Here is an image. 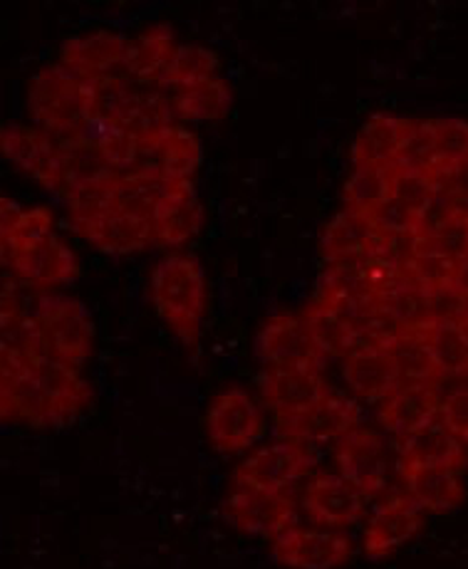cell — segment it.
<instances>
[{"instance_id":"6da1fadb","label":"cell","mask_w":468,"mask_h":569,"mask_svg":"<svg viewBox=\"0 0 468 569\" xmlns=\"http://www.w3.org/2000/svg\"><path fill=\"white\" fill-rule=\"evenodd\" d=\"M3 419L30 426H60L82 413L92 387L78 367L40 355L20 371H3Z\"/></svg>"},{"instance_id":"7a4b0ae2","label":"cell","mask_w":468,"mask_h":569,"mask_svg":"<svg viewBox=\"0 0 468 569\" xmlns=\"http://www.w3.org/2000/svg\"><path fill=\"white\" fill-rule=\"evenodd\" d=\"M206 300H209L206 276L193 256L171 253L151 270V302L161 320L187 347L199 345Z\"/></svg>"},{"instance_id":"3957f363","label":"cell","mask_w":468,"mask_h":569,"mask_svg":"<svg viewBox=\"0 0 468 569\" xmlns=\"http://www.w3.org/2000/svg\"><path fill=\"white\" fill-rule=\"evenodd\" d=\"M94 80L70 70L68 64H48L28 84V112L40 129L64 139L92 122Z\"/></svg>"},{"instance_id":"277c9868","label":"cell","mask_w":468,"mask_h":569,"mask_svg":"<svg viewBox=\"0 0 468 569\" xmlns=\"http://www.w3.org/2000/svg\"><path fill=\"white\" fill-rule=\"evenodd\" d=\"M32 315L50 357L78 369L92 357L94 325L80 300L62 292H42Z\"/></svg>"},{"instance_id":"5b68a950","label":"cell","mask_w":468,"mask_h":569,"mask_svg":"<svg viewBox=\"0 0 468 569\" xmlns=\"http://www.w3.org/2000/svg\"><path fill=\"white\" fill-rule=\"evenodd\" d=\"M263 411L241 387H228L216 393L206 411V436L216 451L223 456L248 451L263 436Z\"/></svg>"},{"instance_id":"8992f818","label":"cell","mask_w":468,"mask_h":569,"mask_svg":"<svg viewBox=\"0 0 468 569\" xmlns=\"http://www.w3.org/2000/svg\"><path fill=\"white\" fill-rule=\"evenodd\" d=\"M315 463L312 448L280 439L258 448L246 461L236 468L238 488H256L270 492H288V488L302 478Z\"/></svg>"},{"instance_id":"52a82bcc","label":"cell","mask_w":468,"mask_h":569,"mask_svg":"<svg viewBox=\"0 0 468 569\" xmlns=\"http://www.w3.org/2000/svg\"><path fill=\"white\" fill-rule=\"evenodd\" d=\"M258 359L266 369H290V367H320L325 357L315 347L312 335L305 325V317L292 312H278L268 317L256 339Z\"/></svg>"},{"instance_id":"ba28073f","label":"cell","mask_w":468,"mask_h":569,"mask_svg":"<svg viewBox=\"0 0 468 569\" xmlns=\"http://www.w3.org/2000/svg\"><path fill=\"white\" fill-rule=\"evenodd\" d=\"M223 516L236 530L276 540L278 535L292 528V520H296V502H292L288 492H270L236 486V490L226 500Z\"/></svg>"},{"instance_id":"9c48e42d","label":"cell","mask_w":468,"mask_h":569,"mask_svg":"<svg viewBox=\"0 0 468 569\" xmlns=\"http://www.w3.org/2000/svg\"><path fill=\"white\" fill-rule=\"evenodd\" d=\"M260 399L276 413V419H292L332 391L320 367H290L266 369L258 379Z\"/></svg>"},{"instance_id":"30bf717a","label":"cell","mask_w":468,"mask_h":569,"mask_svg":"<svg viewBox=\"0 0 468 569\" xmlns=\"http://www.w3.org/2000/svg\"><path fill=\"white\" fill-rule=\"evenodd\" d=\"M359 423H362V413H359L357 403L330 391L328 397L315 403V407L305 413L292 416V419H280L278 429L282 433V439L312 448L342 441Z\"/></svg>"},{"instance_id":"8fae6325","label":"cell","mask_w":468,"mask_h":569,"mask_svg":"<svg viewBox=\"0 0 468 569\" xmlns=\"http://www.w3.org/2000/svg\"><path fill=\"white\" fill-rule=\"evenodd\" d=\"M405 272L391 268L389 262L377 256L328 262V270L322 272L318 295L325 298H345V300H375L387 290L395 288Z\"/></svg>"},{"instance_id":"7c38bea8","label":"cell","mask_w":468,"mask_h":569,"mask_svg":"<svg viewBox=\"0 0 468 569\" xmlns=\"http://www.w3.org/2000/svg\"><path fill=\"white\" fill-rule=\"evenodd\" d=\"M0 144H3L6 159L46 186L48 191H58L62 171V144L58 137L40 127L6 124L0 131Z\"/></svg>"},{"instance_id":"4fadbf2b","label":"cell","mask_w":468,"mask_h":569,"mask_svg":"<svg viewBox=\"0 0 468 569\" xmlns=\"http://www.w3.org/2000/svg\"><path fill=\"white\" fill-rule=\"evenodd\" d=\"M337 466L367 496L385 492L389 486L391 456L387 441L365 426H357L342 441H337Z\"/></svg>"},{"instance_id":"5bb4252c","label":"cell","mask_w":468,"mask_h":569,"mask_svg":"<svg viewBox=\"0 0 468 569\" xmlns=\"http://www.w3.org/2000/svg\"><path fill=\"white\" fill-rule=\"evenodd\" d=\"M273 557L288 569H337L352 557V540L335 530L290 528L273 540Z\"/></svg>"},{"instance_id":"9a60e30c","label":"cell","mask_w":468,"mask_h":569,"mask_svg":"<svg viewBox=\"0 0 468 569\" xmlns=\"http://www.w3.org/2000/svg\"><path fill=\"white\" fill-rule=\"evenodd\" d=\"M369 496L342 473L315 476L305 488V510L325 528H350L367 512Z\"/></svg>"},{"instance_id":"2e32d148","label":"cell","mask_w":468,"mask_h":569,"mask_svg":"<svg viewBox=\"0 0 468 569\" xmlns=\"http://www.w3.org/2000/svg\"><path fill=\"white\" fill-rule=\"evenodd\" d=\"M424 510L417 500L409 496H391L379 506L365 530V555L372 560L397 552L401 545H407L414 535L421 530Z\"/></svg>"},{"instance_id":"e0dca14e","label":"cell","mask_w":468,"mask_h":569,"mask_svg":"<svg viewBox=\"0 0 468 569\" xmlns=\"http://www.w3.org/2000/svg\"><path fill=\"white\" fill-rule=\"evenodd\" d=\"M6 270H10L13 278L30 284V288L50 292L52 288H60V284L78 278L80 266L72 250L52 233L6 262Z\"/></svg>"},{"instance_id":"ac0fdd59","label":"cell","mask_w":468,"mask_h":569,"mask_svg":"<svg viewBox=\"0 0 468 569\" xmlns=\"http://www.w3.org/2000/svg\"><path fill=\"white\" fill-rule=\"evenodd\" d=\"M129 40L122 32L114 30H94L84 36H74L64 40L60 50V62L87 80H100L114 74L117 68H125Z\"/></svg>"},{"instance_id":"d6986e66","label":"cell","mask_w":468,"mask_h":569,"mask_svg":"<svg viewBox=\"0 0 468 569\" xmlns=\"http://www.w3.org/2000/svg\"><path fill=\"white\" fill-rule=\"evenodd\" d=\"M74 231L107 256H132L157 240L151 218L119 211V208L78 226Z\"/></svg>"},{"instance_id":"ffe728a7","label":"cell","mask_w":468,"mask_h":569,"mask_svg":"<svg viewBox=\"0 0 468 569\" xmlns=\"http://www.w3.org/2000/svg\"><path fill=\"white\" fill-rule=\"evenodd\" d=\"M468 461L466 443L437 419L399 441V470L451 468L459 470Z\"/></svg>"},{"instance_id":"44dd1931","label":"cell","mask_w":468,"mask_h":569,"mask_svg":"<svg viewBox=\"0 0 468 569\" xmlns=\"http://www.w3.org/2000/svg\"><path fill=\"white\" fill-rule=\"evenodd\" d=\"M342 377L357 399L385 403L399 389V375L385 347H359L345 357Z\"/></svg>"},{"instance_id":"7402d4cb","label":"cell","mask_w":468,"mask_h":569,"mask_svg":"<svg viewBox=\"0 0 468 569\" xmlns=\"http://www.w3.org/2000/svg\"><path fill=\"white\" fill-rule=\"evenodd\" d=\"M203 223V208L196 199L193 183H171L151 213V226H155L157 243L161 246H181L189 238L199 233Z\"/></svg>"},{"instance_id":"603a6c76","label":"cell","mask_w":468,"mask_h":569,"mask_svg":"<svg viewBox=\"0 0 468 569\" xmlns=\"http://www.w3.org/2000/svg\"><path fill=\"white\" fill-rule=\"evenodd\" d=\"M414 119L379 112L369 117L359 129L352 144L355 163H372V167H397L401 149L407 144Z\"/></svg>"},{"instance_id":"cb8c5ba5","label":"cell","mask_w":468,"mask_h":569,"mask_svg":"<svg viewBox=\"0 0 468 569\" xmlns=\"http://www.w3.org/2000/svg\"><path fill=\"white\" fill-rule=\"evenodd\" d=\"M177 50V32H173L171 26H151L129 40L125 54V72L139 82L161 84Z\"/></svg>"},{"instance_id":"d4e9b609","label":"cell","mask_w":468,"mask_h":569,"mask_svg":"<svg viewBox=\"0 0 468 569\" xmlns=\"http://www.w3.org/2000/svg\"><path fill=\"white\" fill-rule=\"evenodd\" d=\"M441 397L437 387H399L379 409V421L395 439H407L414 431L439 419Z\"/></svg>"},{"instance_id":"484cf974","label":"cell","mask_w":468,"mask_h":569,"mask_svg":"<svg viewBox=\"0 0 468 569\" xmlns=\"http://www.w3.org/2000/svg\"><path fill=\"white\" fill-rule=\"evenodd\" d=\"M379 240V231L372 223V218L347 211L342 208L332 221L322 228L320 250L328 262L367 258L375 253Z\"/></svg>"},{"instance_id":"4316f807","label":"cell","mask_w":468,"mask_h":569,"mask_svg":"<svg viewBox=\"0 0 468 569\" xmlns=\"http://www.w3.org/2000/svg\"><path fill=\"white\" fill-rule=\"evenodd\" d=\"M151 149H155L157 177L169 183L191 181L203 154L199 137L181 124H171L151 134Z\"/></svg>"},{"instance_id":"83f0119b","label":"cell","mask_w":468,"mask_h":569,"mask_svg":"<svg viewBox=\"0 0 468 569\" xmlns=\"http://www.w3.org/2000/svg\"><path fill=\"white\" fill-rule=\"evenodd\" d=\"M302 317L312 335L315 347L320 349V355L325 359H345L359 347L357 327L335 302L315 295V300L308 305V310H305Z\"/></svg>"},{"instance_id":"f1b7e54d","label":"cell","mask_w":468,"mask_h":569,"mask_svg":"<svg viewBox=\"0 0 468 569\" xmlns=\"http://www.w3.org/2000/svg\"><path fill=\"white\" fill-rule=\"evenodd\" d=\"M0 246H3V266L23 250L52 236V216L48 208H20L8 196L0 199Z\"/></svg>"},{"instance_id":"f546056e","label":"cell","mask_w":468,"mask_h":569,"mask_svg":"<svg viewBox=\"0 0 468 569\" xmlns=\"http://www.w3.org/2000/svg\"><path fill=\"white\" fill-rule=\"evenodd\" d=\"M62 144V171L58 183V196L64 201L70 199L74 191H80L82 186L100 181L104 177H112L114 169L110 161L104 159L102 149L90 139L82 137H64L60 139Z\"/></svg>"},{"instance_id":"4dcf8cb0","label":"cell","mask_w":468,"mask_h":569,"mask_svg":"<svg viewBox=\"0 0 468 569\" xmlns=\"http://www.w3.org/2000/svg\"><path fill=\"white\" fill-rule=\"evenodd\" d=\"M407 496L429 512H451L464 502V483L459 470L451 468H417L401 470Z\"/></svg>"},{"instance_id":"1f68e13d","label":"cell","mask_w":468,"mask_h":569,"mask_svg":"<svg viewBox=\"0 0 468 569\" xmlns=\"http://www.w3.org/2000/svg\"><path fill=\"white\" fill-rule=\"evenodd\" d=\"M385 349L395 362L399 387H437L441 381L424 332H399Z\"/></svg>"},{"instance_id":"d6a6232c","label":"cell","mask_w":468,"mask_h":569,"mask_svg":"<svg viewBox=\"0 0 468 569\" xmlns=\"http://www.w3.org/2000/svg\"><path fill=\"white\" fill-rule=\"evenodd\" d=\"M379 308L395 320L401 332H427L434 325L429 290L421 288L407 272L395 288L379 298Z\"/></svg>"},{"instance_id":"836d02e7","label":"cell","mask_w":468,"mask_h":569,"mask_svg":"<svg viewBox=\"0 0 468 569\" xmlns=\"http://www.w3.org/2000/svg\"><path fill=\"white\" fill-rule=\"evenodd\" d=\"M173 112L183 122H213V119H221L233 102L231 87L223 78H216L199 82L187 90H179L171 97Z\"/></svg>"},{"instance_id":"e575fe53","label":"cell","mask_w":468,"mask_h":569,"mask_svg":"<svg viewBox=\"0 0 468 569\" xmlns=\"http://www.w3.org/2000/svg\"><path fill=\"white\" fill-rule=\"evenodd\" d=\"M391 181H395V167L355 163V171L342 189L345 208L362 216H372L379 206L391 199Z\"/></svg>"},{"instance_id":"d590c367","label":"cell","mask_w":468,"mask_h":569,"mask_svg":"<svg viewBox=\"0 0 468 569\" xmlns=\"http://www.w3.org/2000/svg\"><path fill=\"white\" fill-rule=\"evenodd\" d=\"M424 337L441 379L468 377V352L459 322H434Z\"/></svg>"},{"instance_id":"8d00e7d4","label":"cell","mask_w":468,"mask_h":569,"mask_svg":"<svg viewBox=\"0 0 468 569\" xmlns=\"http://www.w3.org/2000/svg\"><path fill=\"white\" fill-rule=\"evenodd\" d=\"M216 72H219V58H216L213 50L196 46V42H181L165 74V80H161V87H165V90L171 87V90L179 92L187 90V87L216 78Z\"/></svg>"},{"instance_id":"74e56055","label":"cell","mask_w":468,"mask_h":569,"mask_svg":"<svg viewBox=\"0 0 468 569\" xmlns=\"http://www.w3.org/2000/svg\"><path fill=\"white\" fill-rule=\"evenodd\" d=\"M169 181L149 177V173H127V177L117 179V208L119 211L151 218L157 203L169 191Z\"/></svg>"},{"instance_id":"f35d334b","label":"cell","mask_w":468,"mask_h":569,"mask_svg":"<svg viewBox=\"0 0 468 569\" xmlns=\"http://www.w3.org/2000/svg\"><path fill=\"white\" fill-rule=\"evenodd\" d=\"M117 179H119V173H112V177H104L100 181L82 186L80 191H74L70 196L68 206H70L72 228H78L87 221H94V218L114 211L117 208Z\"/></svg>"},{"instance_id":"ab89813d","label":"cell","mask_w":468,"mask_h":569,"mask_svg":"<svg viewBox=\"0 0 468 569\" xmlns=\"http://www.w3.org/2000/svg\"><path fill=\"white\" fill-rule=\"evenodd\" d=\"M397 167L409 169V171H419V173H429V177H434V173L441 169L437 134H434V119L411 124L407 144H405V149H401Z\"/></svg>"},{"instance_id":"60d3db41","label":"cell","mask_w":468,"mask_h":569,"mask_svg":"<svg viewBox=\"0 0 468 569\" xmlns=\"http://www.w3.org/2000/svg\"><path fill=\"white\" fill-rule=\"evenodd\" d=\"M459 262L461 260L421 248V253L417 256V260H414V266L407 270V276H411L429 292L451 288L456 282V272H459Z\"/></svg>"},{"instance_id":"b9f144b4","label":"cell","mask_w":468,"mask_h":569,"mask_svg":"<svg viewBox=\"0 0 468 569\" xmlns=\"http://www.w3.org/2000/svg\"><path fill=\"white\" fill-rule=\"evenodd\" d=\"M437 193V183L429 177V173H419V171H409V169H399L395 167V181H391V196L407 206L409 211L419 218V213L427 208V203L434 199Z\"/></svg>"},{"instance_id":"7bdbcfd3","label":"cell","mask_w":468,"mask_h":569,"mask_svg":"<svg viewBox=\"0 0 468 569\" xmlns=\"http://www.w3.org/2000/svg\"><path fill=\"white\" fill-rule=\"evenodd\" d=\"M419 253H421V233L401 231V233H379L372 256L382 258L391 268L407 272Z\"/></svg>"},{"instance_id":"ee69618b","label":"cell","mask_w":468,"mask_h":569,"mask_svg":"<svg viewBox=\"0 0 468 569\" xmlns=\"http://www.w3.org/2000/svg\"><path fill=\"white\" fill-rule=\"evenodd\" d=\"M434 134H437L441 169L468 159V122L464 119H434Z\"/></svg>"},{"instance_id":"f6af8a7d","label":"cell","mask_w":468,"mask_h":569,"mask_svg":"<svg viewBox=\"0 0 468 569\" xmlns=\"http://www.w3.org/2000/svg\"><path fill=\"white\" fill-rule=\"evenodd\" d=\"M421 248L464 260L468 256V218L456 216L449 226L441 228V231L434 236H421Z\"/></svg>"},{"instance_id":"bcb514c9","label":"cell","mask_w":468,"mask_h":569,"mask_svg":"<svg viewBox=\"0 0 468 569\" xmlns=\"http://www.w3.org/2000/svg\"><path fill=\"white\" fill-rule=\"evenodd\" d=\"M439 421L449 429L456 439L468 446V387L451 391L441 399Z\"/></svg>"},{"instance_id":"7dc6e473","label":"cell","mask_w":468,"mask_h":569,"mask_svg":"<svg viewBox=\"0 0 468 569\" xmlns=\"http://www.w3.org/2000/svg\"><path fill=\"white\" fill-rule=\"evenodd\" d=\"M431 179L439 191L451 196L456 208H459V216L468 218V159L454 163V167L439 169Z\"/></svg>"},{"instance_id":"c3c4849f","label":"cell","mask_w":468,"mask_h":569,"mask_svg":"<svg viewBox=\"0 0 468 569\" xmlns=\"http://www.w3.org/2000/svg\"><path fill=\"white\" fill-rule=\"evenodd\" d=\"M456 216H459V208H456L451 196H446L444 191L437 189L434 199L419 213L417 228H419L421 236H434L437 231H441L444 226H449Z\"/></svg>"},{"instance_id":"681fc988","label":"cell","mask_w":468,"mask_h":569,"mask_svg":"<svg viewBox=\"0 0 468 569\" xmlns=\"http://www.w3.org/2000/svg\"><path fill=\"white\" fill-rule=\"evenodd\" d=\"M379 233H401V231H419L417 216H414L407 206H401L395 196L385 201L377 211L369 216Z\"/></svg>"},{"instance_id":"f907efd6","label":"cell","mask_w":468,"mask_h":569,"mask_svg":"<svg viewBox=\"0 0 468 569\" xmlns=\"http://www.w3.org/2000/svg\"><path fill=\"white\" fill-rule=\"evenodd\" d=\"M454 284L468 298V256L459 262V272H456V282Z\"/></svg>"},{"instance_id":"816d5d0a","label":"cell","mask_w":468,"mask_h":569,"mask_svg":"<svg viewBox=\"0 0 468 569\" xmlns=\"http://www.w3.org/2000/svg\"><path fill=\"white\" fill-rule=\"evenodd\" d=\"M461 325V335H464V342H466V352H468V315L459 322Z\"/></svg>"}]
</instances>
